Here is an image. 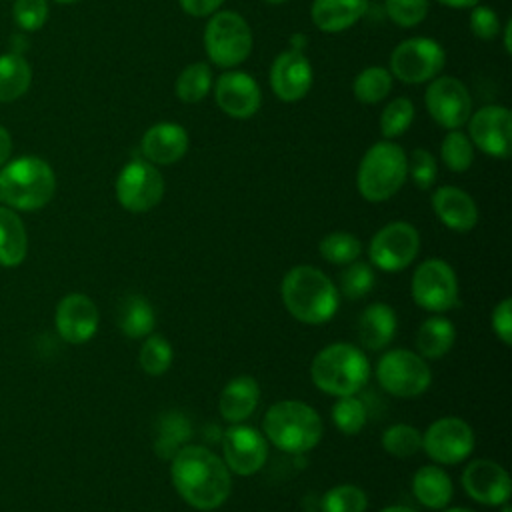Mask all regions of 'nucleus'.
<instances>
[{"mask_svg":"<svg viewBox=\"0 0 512 512\" xmlns=\"http://www.w3.org/2000/svg\"><path fill=\"white\" fill-rule=\"evenodd\" d=\"M170 482L194 510H218L232 492V472L222 456L206 446L186 444L170 458Z\"/></svg>","mask_w":512,"mask_h":512,"instance_id":"nucleus-1","label":"nucleus"},{"mask_svg":"<svg viewBox=\"0 0 512 512\" xmlns=\"http://www.w3.org/2000/svg\"><path fill=\"white\" fill-rule=\"evenodd\" d=\"M406 166L408 178L414 182V186H418L420 190L432 188L438 174L436 158L432 156V152H428L426 148H414L410 156H406Z\"/></svg>","mask_w":512,"mask_h":512,"instance_id":"nucleus-43","label":"nucleus"},{"mask_svg":"<svg viewBox=\"0 0 512 512\" xmlns=\"http://www.w3.org/2000/svg\"><path fill=\"white\" fill-rule=\"evenodd\" d=\"M10 154H12V136L4 126H0V168L10 160Z\"/></svg>","mask_w":512,"mask_h":512,"instance_id":"nucleus-48","label":"nucleus"},{"mask_svg":"<svg viewBox=\"0 0 512 512\" xmlns=\"http://www.w3.org/2000/svg\"><path fill=\"white\" fill-rule=\"evenodd\" d=\"M180 8L194 16V18H204V16H212L214 12L220 10V6L224 4V0H178Z\"/></svg>","mask_w":512,"mask_h":512,"instance_id":"nucleus-47","label":"nucleus"},{"mask_svg":"<svg viewBox=\"0 0 512 512\" xmlns=\"http://www.w3.org/2000/svg\"><path fill=\"white\" fill-rule=\"evenodd\" d=\"M32 82V70L18 52L0 56V102H14L26 94Z\"/></svg>","mask_w":512,"mask_h":512,"instance_id":"nucleus-30","label":"nucleus"},{"mask_svg":"<svg viewBox=\"0 0 512 512\" xmlns=\"http://www.w3.org/2000/svg\"><path fill=\"white\" fill-rule=\"evenodd\" d=\"M474 444L472 426L458 416H442L422 432L424 454L440 466L464 462L472 454Z\"/></svg>","mask_w":512,"mask_h":512,"instance_id":"nucleus-13","label":"nucleus"},{"mask_svg":"<svg viewBox=\"0 0 512 512\" xmlns=\"http://www.w3.org/2000/svg\"><path fill=\"white\" fill-rule=\"evenodd\" d=\"M460 482L464 492L484 506H502L512 494V482L506 468L490 458H476L468 462Z\"/></svg>","mask_w":512,"mask_h":512,"instance_id":"nucleus-18","label":"nucleus"},{"mask_svg":"<svg viewBox=\"0 0 512 512\" xmlns=\"http://www.w3.org/2000/svg\"><path fill=\"white\" fill-rule=\"evenodd\" d=\"M48 12L46 0H16L12 8L18 28L24 32L40 30L48 20Z\"/></svg>","mask_w":512,"mask_h":512,"instance_id":"nucleus-44","label":"nucleus"},{"mask_svg":"<svg viewBox=\"0 0 512 512\" xmlns=\"http://www.w3.org/2000/svg\"><path fill=\"white\" fill-rule=\"evenodd\" d=\"M118 328L126 338L140 340L154 332L156 312L148 298L140 294L126 296L118 306Z\"/></svg>","mask_w":512,"mask_h":512,"instance_id":"nucleus-29","label":"nucleus"},{"mask_svg":"<svg viewBox=\"0 0 512 512\" xmlns=\"http://www.w3.org/2000/svg\"><path fill=\"white\" fill-rule=\"evenodd\" d=\"M266 4H274V6H278V4H286L288 0H264Z\"/></svg>","mask_w":512,"mask_h":512,"instance_id":"nucleus-54","label":"nucleus"},{"mask_svg":"<svg viewBox=\"0 0 512 512\" xmlns=\"http://www.w3.org/2000/svg\"><path fill=\"white\" fill-rule=\"evenodd\" d=\"M214 100L226 116L234 120H248L258 112L262 92L248 72L228 70L214 82Z\"/></svg>","mask_w":512,"mask_h":512,"instance_id":"nucleus-19","label":"nucleus"},{"mask_svg":"<svg viewBox=\"0 0 512 512\" xmlns=\"http://www.w3.org/2000/svg\"><path fill=\"white\" fill-rule=\"evenodd\" d=\"M424 104L430 118L446 130L462 128L472 114V96L456 76L432 78L424 94Z\"/></svg>","mask_w":512,"mask_h":512,"instance_id":"nucleus-14","label":"nucleus"},{"mask_svg":"<svg viewBox=\"0 0 512 512\" xmlns=\"http://www.w3.org/2000/svg\"><path fill=\"white\" fill-rule=\"evenodd\" d=\"M100 324L96 302L84 292L64 294L54 310V328L66 344H86L94 338Z\"/></svg>","mask_w":512,"mask_h":512,"instance_id":"nucleus-17","label":"nucleus"},{"mask_svg":"<svg viewBox=\"0 0 512 512\" xmlns=\"http://www.w3.org/2000/svg\"><path fill=\"white\" fill-rule=\"evenodd\" d=\"M320 508L322 512H366L368 496L356 484H336L324 492Z\"/></svg>","mask_w":512,"mask_h":512,"instance_id":"nucleus-39","label":"nucleus"},{"mask_svg":"<svg viewBox=\"0 0 512 512\" xmlns=\"http://www.w3.org/2000/svg\"><path fill=\"white\" fill-rule=\"evenodd\" d=\"M330 418L342 434L354 436L366 426L368 410H366V404L358 398V394L338 396L336 402L332 404Z\"/></svg>","mask_w":512,"mask_h":512,"instance_id":"nucleus-36","label":"nucleus"},{"mask_svg":"<svg viewBox=\"0 0 512 512\" xmlns=\"http://www.w3.org/2000/svg\"><path fill=\"white\" fill-rule=\"evenodd\" d=\"M410 296L426 312L442 314L458 304V278L442 258H428L416 266L410 280Z\"/></svg>","mask_w":512,"mask_h":512,"instance_id":"nucleus-9","label":"nucleus"},{"mask_svg":"<svg viewBox=\"0 0 512 512\" xmlns=\"http://www.w3.org/2000/svg\"><path fill=\"white\" fill-rule=\"evenodd\" d=\"M280 298L288 314L308 326L328 322L340 304L336 284L310 264H296L284 274Z\"/></svg>","mask_w":512,"mask_h":512,"instance_id":"nucleus-2","label":"nucleus"},{"mask_svg":"<svg viewBox=\"0 0 512 512\" xmlns=\"http://www.w3.org/2000/svg\"><path fill=\"white\" fill-rule=\"evenodd\" d=\"M392 74L382 66L364 68L352 82L354 98L362 104H378L392 90Z\"/></svg>","mask_w":512,"mask_h":512,"instance_id":"nucleus-33","label":"nucleus"},{"mask_svg":"<svg viewBox=\"0 0 512 512\" xmlns=\"http://www.w3.org/2000/svg\"><path fill=\"white\" fill-rule=\"evenodd\" d=\"M188 144L190 138L184 126L176 122H156L144 132L140 150L154 166H170L186 156Z\"/></svg>","mask_w":512,"mask_h":512,"instance_id":"nucleus-21","label":"nucleus"},{"mask_svg":"<svg viewBox=\"0 0 512 512\" xmlns=\"http://www.w3.org/2000/svg\"><path fill=\"white\" fill-rule=\"evenodd\" d=\"M380 512H418V510H416V508H410V506H404V504H392V506L382 508Z\"/></svg>","mask_w":512,"mask_h":512,"instance_id":"nucleus-52","label":"nucleus"},{"mask_svg":"<svg viewBox=\"0 0 512 512\" xmlns=\"http://www.w3.org/2000/svg\"><path fill=\"white\" fill-rule=\"evenodd\" d=\"M380 444L394 458H410L422 450V432L406 422L392 424L382 432Z\"/></svg>","mask_w":512,"mask_h":512,"instance_id":"nucleus-37","label":"nucleus"},{"mask_svg":"<svg viewBox=\"0 0 512 512\" xmlns=\"http://www.w3.org/2000/svg\"><path fill=\"white\" fill-rule=\"evenodd\" d=\"M318 254L336 266H346L354 260L360 258L362 254V242L344 230L328 232L320 242H318Z\"/></svg>","mask_w":512,"mask_h":512,"instance_id":"nucleus-35","label":"nucleus"},{"mask_svg":"<svg viewBox=\"0 0 512 512\" xmlns=\"http://www.w3.org/2000/svg\"><path fill=\"white\" fill-rule=\"evenodd\" d=\"M412 494L424 508L442 510L454 496L452 478L436 464L420 466L412 476Z\"/></svg>","mask_w":512,"mask_h":512,"instance_id":"nucleus-26","label":"nucleus"},{"mask_svg":"<svg viewBox=\"0 0 512 512\" xmlns=\"http://www.w3.org/2000/svg\"><path fill=\"white\" fill-rule=\"evenodd\" d=\"M502 34H504V50L510 54L512 52V48H510V32H512V22L508 20L506 22V26H504V30H500Z\"/></svg>","mask_w":512,"mask_h":512,"instance_id":"nucleus-51","label":"nucleus"},{"mask_svg":"<svg viewBox=\"0 0 512 512\" xmlns=\"http://www.w3.org/2000/svg\"><path fill=\"white\" fill-rule=\"evenodd\" d=\"M306 42H308V38H306L304 34L296 32V34H292V36H290V50H298V52H302V48L306 46Z\"/></svg>","mask_w":512,"mask_h":512,"instance_id":"nucleus-50","label":"nucleus"},{"mask_svg":"<svg viewBox=\"0 0 512 512\" xmlns=\"http://www.w3.org/2000/svg\"><path fill=\"white\" fill-rule=\"evenodd\" d=\"M446 52L440 42L414 36L402 40L390 54V74L404 84H424L440 74Z\"/></svg>","mask_w":512,"mask_h":512,"instance_id":"nucleus-10","label":"nucleus"},{"mask_svg":"<svg viewBox=\"0 0 512 512\" xmlns=\"http://www.w3.org/2000/svg\"><path fill=\"white\" fill-rule=\"evenodd\" d=\"M268 440L248 424H230L222 436V460L236 476L248 478L262 470L268 460Z\"/></svg>","mask_w":512,"mask_h":512,"instance_id":"nucleus-15","label":"nucleus"},{"mask_svg":"<svg viewBox=\"0 0 512 512\" xmlns=\"http://www.w3.org/2000/svg\"><path fill=\"white\" fill-rule=\"evenodd\" d=\"M212 84H214V80H212V70H210L208 62H194V64H188L178 74L174 92H176L178 100H182L186 104H196L206 98Z\"/></svg>","mask_w":512,"mask_h":512,"instance_id":"nucleus-32","label":"nucleus"},{"mask_svg":"<svg viewBox=\"0 0 512 512\" xmlns=\"http://www.w3.org/2000/svg\"><path fill=\"white\" fill-rule=\"evenodd\" d=\"M260 402V384L250 374H238L228 380L218 396V412L230 424L248 420Z\"/></svg>","mask_w":512,"mask_h":512,"instance_id":"nucleus-23","label":"nucleus"},{"mask_svg":"<svg viewBox=\"0 0 512 512\" xmlns=\"http://www.w3.org/2000/svg\"><path fill=\"white\" fill-rule=\"evenodd\" d=\"M440 512H476V510H470V508H462V506H454V508L446 506V508H442Z\"/></svg>","mask_w":512,"mask_h":512,"instance_id":"nucleus-53","label":"nucleus"},{"mask_svg":"<svg viewBox=\"0 0 512 512\" xmlns=\"http://www.w3.org/2000/svg\"><path fill=\"white\" fill-rule=\"evenodd\" d=\"M470 30L480 40H494L500 34V18L490 6L476 4L470 12Z\"/></svg>","mask_w":512,"mask_h":512,"instance_id":"nucleus-45","label":"nucleus"},{"mask_svg":"<svg viewBox=\"0 0 512 512\" xmlns=\"http://www.w3.org/2000/svg\"><path fill=\"white\" fill-rule=\"evenodd\" d=\"M376 380L384 392L396 398L422 396L432 384L428 360L408 348L386 350L376 362Z\"/></svg>","mask_w":512,"mask_h":512,"instance_id":"nucleus-8","label":"nucleus"},{"mask_svg":"<svg viewBox=\"0 0 512 512\" xmlns=\"http://www.w3.org/2000/svg\"><path fill=\"white\" fill-rule=\"evenodd\" d=\"M456 342V328L452 320L442 314L426 318L416 332V350L424 360L444 358Z\"/></svg>","mask_w":512,"mask_h":512,"instance_id":"nucleus-28","label":"nucleus"},{"mask_svg":"<svg viewBox=\"0 0 512 512\" xmlns=\"http://www.w3.org/2000/svg\"><path fill=\"white\" fill-rule=\"evenodd\" d=\"M406 178V152L392 140H380L364 152L356 172V188L364 200L378 204L390 200Z\"/></svg>","mask_w":512,"mask_h":512,"instance_id":"nucleus-6","label":"nucleus"},{"mask_svg":"<svg viewBox=\"0 0 512 512\" xmlns=\"http://www.w3.org/2000/svg\"><path fill=\"white\" fill-rule=\"evenodd\" d=\"M310 378L328 396L358 394L368 384L370 362L362 348L350 342H332L312 358Z\"/></svg>","mask_w":512,"mask_h":512,"instance_id":"nucleus-5","label":"nucleus"},{"mask_svg":"<svg viewBox=\"0 0 512 512\" xmlns=\"http://www.w3.org/2000/svg\"><path fill=\"white\" fill-rule=\"evenodd\" d=\"M440 158L444 166L452 172H466L474 162V146L468 134L456 130H448L440 144Z\"/></svg>","mask_w":512,"mask_h":512,"instance_id":"nucleus-38","label":"nucleus"},{"mask_svg":"<svg viewBox=\"0 0 512 512\" xmlns=\"http://www.w3.org/2000/svg\"><path fill=\"white\" fill-rule=\"evenodd\" d=\"M368 8V0H314L310 18L314 26L326 34L344 32L354 26Z\"/></svg>","mask_w":512,"mask_h":512,"instance_id":"nucleus-25","label":"nucleus"},{"mask_svg":"<svg viewBox=\"0 0 512 512\" xmlns=\"http://www.w3.org/2000/svg\"><path fill=\"white\" fill-rule=\"evenodd\" d=\"M56 2H60V4H74V2H78V0H56Z\"/></svg>","mask_w":512,"mask_h":512,"instance_id":"nucleus-56","label":"nucleus"},{"mask_svg":"<svg viewBox=\"0 0 512 512\" xmlns=\"http://www.w3.org/2000/svg\"><path fill=\"white\" fill-rule=\"evenodd\" d=\"M376 284V274L370 262L354 260L344 266L340 274V292L348 300H360L372 292Z\"/></svg>","mask_w":512,"mask_h":512,"instance_id":"nucleus-41","label":"nucleus"},{"mask_svg":"<svg viewBox=\"0 0 512 512\" xmlns=\"http://www.w3.org/2000/svg\"><path fill=\"white\" fill-rule=\"evenodd\" d=\"M114 192L124 210L132 214L148 212L164 198V178L152 162L136 158L118 172Z\"/></svg>","mask_w":512,"mask_h":512,"instance_id":"nucleus-11","label":"nucleus"},{"mask_svg":"<svg viewBox=\"0 0 512 512\" xmlns=\"http://www.w3.org/2000/svg\"><path fill=\"white\" fill-rule=\"evenodd\" d=\"M174 360L172 344L162 334H148L138 350V366L148 376H162L168 372Z\"/></svg>","mask_w":512,"mask_h":512,"instance_id":"nucleus-34","label":"nucleus"},{"mask_svg":"<svg viewBox=\"0 0 512 512\" xmlns=\"http://www.w3.org/2000/svg\"><path fill=\"white\" fill-rule=\"evenodd\" d=\"M436 2L442 6H448V8H456V10L474 8L476 4H480V0H436Z\"/></svg>","mask_w":512,"mask_h":512,"instance_id":"nucleus-49","label":"nucleus"},{"mask_svg":"<svg viewBox=\"0 0 512 512\" xmlns=\"http://www.w3.org/2000/svg\"><path fill=\"white\" fill-rule=\"evenodd\" d=\"M204 50L214 66L232 70L252 52V30L246 18L234 10L214 12L204 26Z\"/></svg>","mask_w":512,"mask_h":512,"instance_id":"nucleus-7","label":"nucleus"},{"mask_svg":"<svg viewBox=\"0 0 512 512\" xmlns=\"http://www.w3.org/2000/svg\"><path fill=\"white\" fill-rule=\"evenodd\" d=\"M436 218L454 232H470L478 224V206L474 198L458 186H440L432 194Z\"/></svg>","mask_w":512,"mask_h":512,"instance_id":"nucleus-22","label":"nucleus"},{"mask_svg":"<svg viewBox=\"0 0 512 512\" xmlns=\"http://www.w3.org/2000/svg\"><path fill=\"white\" fill-rule=\"evenodd\" d=\"M28 256V232L20 214L0 206V266L18 268Z\"/></svg>","mask_w":512,"mask_h":512,"instance_id":"nucleus-27","label":"nucleus"},{"mask_svg":"<svg viewBox=\"0 0 512 512\" xmlns=\"http://www.w3.org/2000/svg\"><path fill=\"white\" fill-rule=\"evenodd\" d=\"M398 316L386 302L368 304L358 318V340L362 348L378 352L384 350L396 336Z\"/></svg>","mask_w":512,"mask_h":512,"instance_id":"nucleus-24","label":"nucleus"},{"mask_svg":"<svg viewBox=\"0 0 512 512\" xmlns=\"http://www.w3.org/2000/svg\"><path fill=\"white\" fill-rule=\"evenodd\" d=\"M420 252L418 230L404 220L382 226L368 244V260L372 268L382 272H400L408 268Z\"/></svg>","mask_w":512,"mask_h":512,"instance_id":"nucleus-12","label":"nucleus"},{"mask_svg":"<svg viewBox=\"0 0 512 512\" xmlns=\"http://www.w3.org/2000/svg\"><path fill=\"white\" fill-rule=\"evenodd\" d=\"M56 192V174L40 156H20L0 168V202L16 212L44 208Z\"/></svg>","mask_w":512,"mask_h":512,"instance_id":"nucleus-4","label":"nucleus"},{"mask_svg":"<svg viewBox=\"0 0 512 512\" xmlns=\"http://www.w3.org/2000/svg\"><path fill=\"white\" fill-rule=\"evenodd\" d=\"M190 438V422L182 412H166L156 424L154 450L158 458L170 460Z\"/></svg>","mask_w":512,"mask_h":512,"instance_id":"nucleus-31","label":"nucleus"},{"mask_svg":"<svg viewBox=\"0 0 512 512\" xmlns=\"http://www.w3.org/2000/svg\"><path fill=\"white\" fill-rule=\"evenodd\" d=\"M270 88L282 102H298L302 100L314 80V72L310 66V60L304 56V52L298 50H284L276 56V60L270 66Z\"/></svg>","mask_w":512,"mask_h":512,"instance_id":"nucleus-20","label":"nucleus"},{"mask_svg":"<svg viewBox=\"0 0 512 512\" xmlns=\"http://www.w3.org/2000/svg\"><path fill=\"white\" fill-rule=\"evenodd\" d=\"M320 414L302 400L274 402L262 418V434L280 452L306 454L322 440Z\"/></svg>","mask_w":512,"mask_h":512,"instance_id":"nucleus-3","label":"nucleus"},{"mask_svg":"<svg viewBox=\"0 0 512 512\" xmlns=\"http://www.w3.org/2000/svg\"><path fill=\"white\" fill-rule=\"evenodd\" d=\"M468 138L474 148L492 158H508L512 152V114L506 106L488 104L468 118Z\"/></svg>","mask_w":512,"mask_h":512,"instance_id":"nucleus-16","label":"nucleus"},{"mask_svg":"<svg viewBox=\"0 0 512 512\" xmlns=\"http://www.w3.org/2000/svg\"><path fill=\"white\" fill-rule=\"evenodd\" d=\"M490 326L492 332L496 334V338L504 344L510 346L512 344V300L510 298H502L490 316Z\"/></svg>","mask_w":512,"mask_h":512,"instance_id":"nucleus-46","label":"nucleus"},{"mask_svg":"<svg viewBox=\"0 0 512 512\" xmlns=\"http://www.w3.org/2000/svg\"><path fill=\"white\" fill-rule=\"evenodd\" d=\"M414 114H416V110H414V104L410 98L398 96V98L390 100L380 114V132H382L384 140L402 136L414 122Z\"/></svg>","mask_w":512,"mask_h":512,"instance_id":"nucleus-40","label":"nucleus"},{"mask_svg":"<svg viewBox=\"0 0 512 512\" xmlns=\"http://www.w3.org/2000/svg\"><path fill=\"white\" fill-rule=\"evenodd\" d=\"M500 512H512V510H510V504H508V502L502 504V506H500Z\"/></svg>","mask_w":512,"mask_h":512,"instance_id":"nucleus-55","label":"nucleus"},{"mask_svg":"<svg viewBox=\"0 0 512 512\" xmlns=\"http://www.w3.org/2000/svg\"><path fill=\"white\" fill-rule=\"evenodd\" d=\"M388 18L400 28L418 26L430 8V0H384Z\"/></svg>","mask_w":512,"mask_h":512,"instance_id":"nucleus-42","label":"nucleus"}]
</instances>
